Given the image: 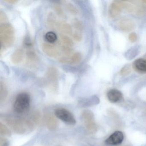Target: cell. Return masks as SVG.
<instances>
[{
  "label": "cell",
  "instance_id": "29",
  "mask_svg": "<svg viewBox=\"0 0 146 146\" xmlns=\"http://www.w3.org/2000/svg\"><path fill=\"white\" fill-rule=\"evenodd\" d=\"M141 2L143 4H146V1H141Z\"/></svg>",
  "mask_w": 146,
  "mask_h": 146
},
{
  "label": "cell",
  "instance_id": "24",
  "mask_svg": "<svg viewBox=\"0 0 146 146\" xmlns=\"http://www.w3.org/2000/svg\"><path fill=\"white\" fill-rule=\"evenodd\" d=\"M131 70L129 67L128 66H125L121 70L120 73L121 75L126 76L130 72Z\"/></svg>",
  "mask_w": 146,
  "mask_h": 146
},
{
  "label": "cell",
  "instance_id": "20",
  "mask_svg": "<svg viewBox=\"0 0 146 146\" xmlns=\"http://www.w3.org/2000/svg\"><path fill=\"white\" fill-rule=\"evenodd\" d=\"M60 39L61 42L64 45H66V46L70 47L73 45V42L72 40L71 39L67 36L61 35L60 36Z\"/></svg>",
  "mask_w": 146,
  "mask_h": 146
},
{
  "label": "cell",
  "instance_id": "1",
  "mask_svg": "<svg viewBox=\"0 0 146 146\" xmlns=\"http://www.w3.org/2000/svg\"><path fill=\"white\" fill-rule=\"evenodd\" d=\"M1 117L13 131L23 134L34 129L39 122L40 116L37 112H34L27 117L11 115L1 116Z\"/></svg>",
  "mask_w": 146,
  "mask_h": 146
},
{
  "label": "cell",
  "instance_id": "25",
  "mask_svg": "<svg viewBox=\"0 0 146 146\" xmlns=\"http://www.w3.org/2000/svg\"><path fill=\"white\" fill-rule=\"evenodd\" d=\"M7 21V17L6 14L3 12L1 11L0 13V22L1 24L6 23Z\"/></svg>",
  "mask_w": 146,
  "mask_h": 146
},
{
  "label": "cell",
  "instance_id": "10",
  "mask_svg": "<svg viewBox=\"0 0 146 146\" xmlns=\"http://www.w3.org/2000/svg\"><path fill=\"white\" fill-rule=\"evenodd\" d=\"M55 116L51 113H47L44 115V123L49 129H55L58 126V121Z\"/></svg>",
  "mask_w": 146,
  "mask_h": 146
},
{
  "label": "cell",
  "instance_id": "2",
  "mask_svg": "<svg viewBox=\"0 0 146 146\" xmlns=\"http://www.w3.org/2000/svg\"><path fill=\"white\" fill-rule=\"evenodd\" d=\"M30 103V96L26 92H22L16 97L13 104V110L17 114H24L29 110Z\"/></svg>",
  "mask_w": 146,
  "mask_h": 146
},
{
  "label": "cell",
  "instance_id": "19",
  "mask_svg": "<svg viewBox=\"0 0 146 146\" xmlns=\"http://www.w3.org/2000/svg\"><path fill=\"white\" fill-rule=\"evenodd\" d=\"M0 134L1 135L8 137L11 135V132L9 128L1 122H0Z\"/></svg>",
  "mask_w": 146,
  "mask_h": 146
},
{
  "label": "cell",
  "instance_id": "12",
  "mask_svg": "<svg viewBox=\"0 0 146 146\" xmlns=\"http://www.w3.org/2000/svg\"><path fill=\"white\" fill-rule=\"evenodd\" d=\"M82 58V54L80 53L76 52L69 58L64 57L60 58L59 61L63 63L76 64L79 63L81 61Z\"/></svg>",
  "mask_w": 146,
  "mask_h": 146
},
{
  "label": "cell",
  "instance_id": "4",
  "mask_svg": "<svg viewBox=\"0 0 146 146\" xmlns=\"http://www.w3.org/2000/svg\"><path fill=\"white\" fill-rule=\"evenodd\" d=\"M123 9L134 15L142 16L145 13V7L142 4L141 1H120Z\"/></svg>",
  "mask_w": 146,
  "mask_h": 146
},
{
  "label": "cell",
  "instance_id": "21",
  "mask_svg": "<svg viewBox=\"0 0 146 146\" xmlns=\"http://www.w3.org/2000/svg\"><path fill=\"white\" fill-rule=\"evenodd\" d=\"M27 58L30 62H34L37 59L36 54L32 50L28 51L27 53Z\"/></svg>",
  "mask_w": 146,
  "mask_h": 146
},
{
  "label": "cell",
  "instance_id": "9",
  "mask_svg": "<svg viewBox=\"0 0 146 146\" xmlns=\"http://www.w3.org/2000/svg\"><path fill=\"white\" fill-rule=\"evenodd\" d=\"M122 9L120 1H114L109 7L108 10L109 16L112 18L116 17L120 14Z\"/></svg>",
  "mask_w": 146,
  "mask_h": 146
},
{
  "label": "cell",
  "instance_id": "7",
  "mask_svg": "<svg viewBox=\"0 0 146 146\" xmlns=\"http://www.w3.org/2000/svg\"><path fill=\"white\" fill-rule=\"evenodd\" d=\"M124 139L123 133L119 131L113 132L107 139L106 143L109 145H117L122 143Z\"/></svg>",
  "mask_w": 146,
  "mask_h": 146
},
{
  "label": "cell",
  "instance_id": "22",
  "mask_svg": "<svg viewBox=\"0 0 146 146\" xmlns=\"http://www.w3.org/2000/svg\"><path fill=\"white\" fill-rule=\"evenodd\" d=\"M66 7L67 10L71 13H72L73 14H76L78 13V11L77 8L73 5L71 4V3H67L66 5Z\"/></svg>",
  "mask_w": 146,
  "mask_h": 146
},
{
  "label": "cell",
  "instance_id": "15",
  "mask_svg": "<svg viewBox=\"0 0 146 146\" xmlns=\"http://www.w3.org/2000/svg\"><path fill=\"white\" fill-rule=\"evenodd\" d=\"M23 51L22 49H17L13 54L11 56V60L14 64H18L23 59Z\"/></svg>",
  "mask_w": 146,
  "mask_h": 146
},
{
  "label": "cell",
  "instance_id": "28",
  "mask_svg": "<svg viewBox=\"0 0 146 146\" xmlns=\"http://www.w3.org/2000/svg\"><path fill=\"white\" fill-rule=\"evenodd\" d=\"M5 1L7 3H11V4H15L17 2V1L16 0H6Z\"/></svg>",
  "mask_w": 146,
  "mask_h": 146
},
{
  "label": "cell",
  "instance_id": "6",
  "mask_svg": "<svg viewBox=\"0 0 146 146\" xmlns=\"http://www.w3.org/2000/svg\"><path fill=\"white\" fill-rule=\"evenodd\" d=\"M81 119L88 131L90 133L95 132L97 129L94 114L89 110H84L81 114Z\"/></svg>",
  "mask_w": 146,
  "mask_h": 146
},
{
  "label": "cell",
  "instance_id": "5",
  "mask_svg": "<svg viewBox=\"0 0 146 146\" xmlns=\"http://www.w3.org/2000/svg\"><path fill=\"white\" fill-rule=\"evenodd\" d=\"M54 115L56 117L67 124L74 125L76 123L73 114L66 108H60L55 109Z\"/></svg>",
  "mask_w": 146,
  "mask_h": 146
},
{
  "label": "cell",
  "instance_id": "17",
  "mask_svg": "<svg viewBox=\"0 0 146 146\" xmlns=\"http://www.w3.org/2000/svg\"><path fill=\"white\" fill-rule=\"evenodd\" d=\"M46 40L49 44H52L57 41L58 37L57 35L52 31L47 32L45 35Z\"/></svg>",
  "mask_w": 146,
  "mask_h": 146
},
{
  "label": "cell",
  "instance_id": "11",
  "mask_svg": "<svg viewBox=\"0 0 146 146\" xmlns=\"http://www.w3.org/2000/svg\"><path fill=\"white\" fill-rule=\"evenodd\" d=\"M42 47L43 52L49 57H56L58 54V51L57 48L49 43H42Z\"/></svg>",
  "mask_w": 146,
  "mask_h": 146
},
{
  "label": "cell",
  "instance_id": "16",
  "mask_svg": "<svg viewBox=\"0 0 146 146\" xmlns=\"http://www.w3.org/2000/svg\"><path fill=\"white\" fill-rule=\"evenodd\" d=\"M8 95L7 88L5 84L1 82L0 84V102H3L5 100Z\"/></svg>",
  "mask_w": 146,
  "mask_h": 146
},
{
  "label": "cell",
  "instance_id": "23",
  "mask_svg": "<svg viewBox=\"0 0 146 146\" xmlns=\"http://www.w3.org/2000/svg\"><path fill=\"white\" fill-rule=\"evenodd\" d=\"M10 143L8 140L5 137H0V146H9Z\"/></svg>",
  "mask_w": 146,
  "mask_h": 146
},
{
  "label": "cell",
  "instance_id": "18",
  "mask_svg": "<svg viewBox=\"0 0 146 146\" xmlns=\"http://www.w3.org/2000/svg\"><path fill=\"white\" fill-rule=\"evenodd\" d=\"M59 29L61 32L65 34H71L72 33L71 26L66 23H62L59 25Z\"/></svg>",
  "mask_w": 146,
  "mask_h": 146
},
{
  "label": "cell",
  "instance_id": "13",
  "mask_svg": "<svg viewBox=\"0 0 146 146\" xmlns=\"http://www.w3.org/2000/svg\"><path fill=\"white\" fill-rule=\"evenodd\" d=\"M108 99L111 102L115 103L121 100L122 98V94L121 92L118 90L111 89L108 92Z\"/></svg>",
  "mask_w": 146,
  "mask_h": 146
},
{
  "label": "cell",
  "instance_id": "26",
  "mask_svg": "<svg viewBox=\"0 0 146 146\" xmlns=\"http://www.w3.org/2000/svg\"><path fill=\"white\" fill-rule=\"evenodd\" d=\"M82 34L79 33L78 31H76L75 32L74 35H73V38L75 40L77 41H79L82 40Z\"/></svg>",
  "mask_w": 146,
  "mask_h": 146
},
{
  "label": "cell",
  "instance_id": "27",
  "mask_svg": "<svg viewBox=\"0 0 146 146\" xmlns=\"http://www.w3.org/2000/svg\"><path fill=\"white\" fill-rule=\"evenodd\" d=\"M129 39L131 42H135L137 39L136 34L135 33H131L129 35Z\"/></svg>",
  "mask_w": 146,
  "mask_h": 146
},
{
  "label": "cell",
  "instance_id": "3",
  "mask_svg": "<svg viewBox=\"0 0 146 146\" xmlns=\"http://www.w3.org/2000/svg\"><path fill=\"white\" fill-rule=\"evenodd\" d=\"M0 40L1 48L8 47L12 45L14 40V31L10 24L4 23L0 26Z\"/></svg>",
  "mask_w": 146,
  "mask_h": 146
},
{
  "label": "cell",
  "instance_id": "8",
  "mask_svg": "<svg viewBox=\"0 0 146 146\" xmlns=\"http://www.w3.org/2000/svg\"><path fill=\"white\" fill-rule=\"evenodd\" d=\"M118 26L121 30L128 32L132 30L135 28V23L130 19L123 18L118 23Z\"/></svg>",
  "mask_w": 146,
  "mask_h": 146
},
{
  "label": "cell",
  "instance_id": "14",
  "mask_svg": "<svg viewBox=\"0 0 146 146\" xmlns=\"http://www.w3.org/2000/svg\"><path fill=\"white\" fill-rule=\"evenodd\" d=\"M133 68L137 71L141 73H146V60L140 58L134 61Z\"/></svg>",
  "mask_w": 146,
  "mask_h": 146
}]
</instances>
